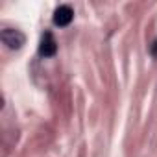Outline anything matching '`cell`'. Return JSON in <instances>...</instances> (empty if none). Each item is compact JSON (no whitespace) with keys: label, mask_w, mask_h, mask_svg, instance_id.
Wrapping results in <instances>:
<instances>
[{"label":"cell","mask_w":157,"mask_h":157,"mask_svg":"<svg viewBox=\"0 0 157 157\" xmlns=\"http://www.w3.org/2000/svg\"><path fill=\"white\" fill-rule=\"evenodd\" d=\"M57 52V43L52 35V32H44L41 37V44H39V56L41 57H52Z\"/></svg>","instance_id":"obj_2"},{"label":"cell","mask_w":157,"mask_h":157,"mask_svg":"<svg viewBox=\"0 0 157 157\" xmlns=\"http://www.w3.org/2000/svg\"><path fill=\"white\" fill-rule=\"evenodd\" d=\"M0 37H2V43L10 48V50H21L26 43V37L21 30H15V28H4L2 33H0Z\"/></svg>","instance_id":"obj_1"},{"label":"cell","mask_w":157,"mask_h":157,"mask_svg":"<svg viewBox=\"0 0 157 157\" xmlns=\"http://www.w3.org/2000/svg\"><path fill=\"white\" fill-rule=\"evenodd\" d=\"M72 19H74V11H72L70 6L63 4V6L56 8V11H54V24H56V26L67 28V26L72 22Z\"/></svg>","instance_id":"obj_3"}]
</instances>
